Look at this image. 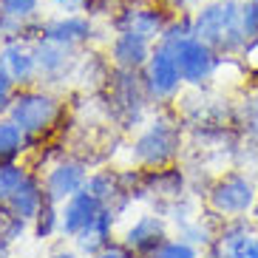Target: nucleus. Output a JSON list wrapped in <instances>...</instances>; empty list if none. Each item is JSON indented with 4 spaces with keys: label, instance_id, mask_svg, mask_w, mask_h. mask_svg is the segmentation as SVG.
<instances>
[{
    "label": "nucleus",
    "instance_id": "obj_16",
    "mask_svg": "<svg viewBox=\"0 0 258 258\" xmlns=\"http://www.w3.org/2000/svg\"><path fill=\"white\" fill-rule=\"evenodd\" d=\"M105 51L111 57L114 69H125V71H142L148 57L153 51V43L137 31H114L105 43Z\"/></svg>",
    "mask_w": 258,
    "mask_h": 258
},
{
    "label": "nucleus",
    "instance_id": "obj_36",
    "mask_svg": "<svg viewBox=\"0 0 258 258\" xmlns=\"http://www.w3.org/2000/svg\"><path fill=\"white\" fill-rule=\"evenodd\" d=\"M250 219L255 221V227H258V202H255V207H252V213H250Z\"/></svg>",
    "mask_w": 258,
    "mask_h": 258
},
{
    "label": "nucleus",
    "instance_id": "obj_3",
    "mask_svg": "<svg viewBox=\"0 0 258 258\" xmlns=\"http://www.w3.org/2000/svg\"><path fill=\"white\" fill-rule=\"evenodd\" d=\"M97 97L102 99L105 116L116 134H137L145 122L151 119L153 111H156L148 91H145L142 71L114 69L105 91L97 94Z\"/></svg>",
    "mask_w": 258,
    "mask_h": 258
},
{
    "label": "nucleus",
    "instance_id": "obj_26",
    "mask_svg": "<svg viewBox=\"0 0 258 258\" xmlns=\"http://www.w3.org/2000/svg\"><path fill=\"white\" fill-rule=\"evenodd\" d=\"M202 255V250H199L196 244H190V241H184L182 235H167L165 241L153 250V255L151 258H199Z\"/></svg>",
    "mask_w": 258,
    "mask_h": 258
},
{
    "label": "nucleus",
    "instance_id": "obj_12",
    "mask_svg": "<svg viewBox=\"0 0 258 258\" xmlns=\"http://www.w3.org/2000/svg\"><path fill=\"white\" fill-rule=\"evenodd\" d=\"M34 57H37L40 85H48V88L57 91V85H69L71 83L80 51L62 46V43H54V40L40 37V40H34Z\"/></svg>",
    "mask_w": 258,
    "mask_h": 258
},
{
    "label": "nucleus",
    "instance_id": "obj_11",
    "mask_svg": "<svg viewBox=\"0 0 258 258\" xmlns=\"http://www.w3.org/2000/svg\"><path fill=\"white\" fill-rule=\"evenodd\" d=\"M167 235H173L170 233V221H167L159 210L151 207V210L134 216V219L119 230V241L125 244L131 252H137L139 258H151L153 250L165 241Z\"/></svg>",
    "mask_w": 258,
    "mask_h": 258
},
{
    "label": "nucleus",
    "instance_id": "obj_13",
    "mask_svg": "<svg viewBox=\"0 0 258 258\" xmlns=\"http://www.w3.org/2000/svg\"><path fill=\"white\" fill-rule=\"evenodd\" d=\"M255 233H258V227L250 216H244V219H224V221H219L216 235H213L210 247L205 250V255L207 258H247Z\"/></svg>",
    "mask_w": 258,
    "mask_h": 258
},
{
    "label": "nucleus",
    "instance_id": "obj_33",
    "mask_svg": "<svg viewBox=\"0 0 258 258\" xmlns=\"http://www.w3.org/2000/svg\"><path fill=\"white\" fill-rule=\"evenodd\" d=\"M46 258H85L83 252H77L74 247H57V250H51Z\"/></svg>",
    "mask_w": 258,
    "mask_h": 258
},
{
    "label": "nucleus",
    "instance_id": "obj_20",
    "mask_svg": "<svg viewBox=\"0 0 258 258\" xmlns=\"http://www.w3.org/2000/svg\"><path fill=\"white\" fill-rule=\"evenodd\" d=\"M46 184H43V173H37V170H29V176H26L23 182L17 184V190L9 196L6 205L12 207L15 213H20V216H26V219H34L37 216V210L43 205H46Z\"/></svg>",
    "mask_w": 258,
    "mask_h": 258
},
{
    "label": "nucleus",
    "instance_id": "obj_4",
    "mask_svg": "<svg viewBox=\"0 0 258 258\" xmlns=\"http://www.w3.org/2000/svg\"><path fill=\"white\" fill-rule=\"evenodd\" d=\"M9 116L20 125V131L29 139L46 142V139L60 134L66 102H62L60 91H54L48 85H26V88H17Z\"/></svg>",
    "mask_w": 258,
    "mask_h": 258
},
{
    "label": "nucleus",
    "instance_id": "obj_19",
    "mask_svg": "<svg viewBox=\"0 0 258 258\" xmlns=\"http://www.w3.org/2000/svg\"><path fill=\"white\" fill-rule=\"evenodd\" d=\"M0 62H3V69L12 74V80L17 83V88H26V85H37L40 83L34 43H29V40H17V43L0 46Z\"/></svg>",
    "mask_w": 258,
    "mask_h": 258
},
{
    "label": "nucleus",
    "instance_id": "obj_32",
    "mask_svg": "<svg viewBox=\"0 0 258 258\" xmlns=\"http://www.w3.org/2000/svg\"><path fill=\"white\" fill-rule=\"evenodd\" d=\"M54 12H62V15H74V12H83L85 0H46Z\"/></svg>",
    "mask_w": 258,
    "mask_h": 258
},
{
    "label": "nucleus",
    "instance_id": "obj_27",
    "mask_svg": "<svg viewBox=\"0 0 258 258\" xmlns=\"http://www.w3.org/2000/svg\"><path fill=\"white\" fill-rule=\"evenodd\" d=\"M0 15L17 17V20H37L43 17V0H0Z\"/></svg>",
    "mask_w": 258,
    "mask_h": 258
},
{
    "label": "nucleus",
    "instance_id": "obj_15",
    "mask_svg": "<svg viewBox=\"0 0 258 258\" xmlns=\"http://www.w3.org/2000/svg\"><path fill=\"white\" fill-rule=\"evenodd\" d=\"M85 190L94 193V196L102 202V207L114 210L119 219H125V213L137 205V199L128 193V187L122 184V176H119V167L114 165H105V167H94L88 182H85Z\"/></svg>",
    "mask_w": 258,
    "mask_h": 258
},
{
    "label": "nucleus",
    "instance_id": "obj_8",
    "mask_svg": "<svg viewBox=\"0 0 258 258\" xmlns=\"http://www.w3.org/2000/svg\"><path fill=\"white\" fill-rule=\"evenodd\" d=\"M170 20H173V12L165 9L162 3H156V0H131L108 17L105 29L111 34L114 31H137L151 43H159Z\"/></svg>",
    "mask_w": 258,
    "mask_h": 258
},
{
    "label": "nucleus",
    "instance_id": "obj_37",
    "mask_svg": "<svg viewBox=\"0 0 258 258\" xmlns=\"http://www.w3.org/2000/svg\"><path fill=\"white\" fill-rule=\"evenodd\" d=\"M199 258H207V255H205V252H202V255H199Z\"/></svg>",
    "mask_w": 258,
    "mask_h": 258
},
{
    "label": "nucleus",
    "instance_id": "obj_24",
    "mask_svg": "<svg viewBox=\"0 0 258 258\" xmlns=\"http://www.w3.org/2000/svg\"><path fill=\"white\" fill-rule=\"evenodd\" d=\"M31 235V221L20 213H15L9 205H0V241L6 244H20Z\"/></svg>",
    "mask_w": 258,
    "mask_h": 258
},
{
    "label": "nucleus",
    "instance_id": "obj_35",
    "mask_svg": "<svg viewBox=\"0 0 258 258\" xmlns=\"http://www.w3.org/2000/svg\"><path fill=\"white\" fill-rule=\"evenodd\" d=\"M247 258H258V233H255V238H252V244H250V252H247Z\"/></svg>",
    "mask_w": 258,
    "mask_h": 258
},
{
    "label": "nucleus",
    "instance_id": "obj_29",
    "mask_svg": "<svg viewBox=\"0 0 258 258\" xmlns=\"http://www.w3.org/2000/svg\"><path fill=\"white\" fill-rule=\"evenodd\" d=\"M15 94H17V83L12 80V74L3 69V62H0V116L9 114V108L15 102Z\"/></svg>",
    "mask_w": 258,
    "mask_h": 258
},
{
    "label": "nucleus",
    "instance_id": "obj_14",
    "mask_svg": "<svg viewBox=\"0 0 258 258\" xmlns=\"http://www.w3.org/2000/svg\"><path fill=\"white\" fill-rule=\"evenodd\" d=\"M111 74H114V66H111L108 51L102 46H91V48H83L80 57H77L71 85H74L80 94H91V97H97V94L105 91Z\"/></svg>",
    "mask_w": 258,
    "mask_h": 258
},
{
    "label": "nucleus",
    "instance_id": "obj_1",
    "mask_svg": "<svg viewBox=\"0 0 258 258\" xmlns=\"http://www.w3.org/2000/svg\"><path fill=\"white\" fill-rule=\"evenodd\" d=\"M184 148H187V125L176 114V108H156L151 119L125 142V159L128 165L153 170L176 165Z\"/></svg>",
    "mask_w": 258,
    "mask_h": 258
},
{
    "label": "nucleus",
    "instance_id": "obj_23",
    "mask_svg": "<svg viewBox=\"0 0 258 258\" xmlns=\"http://www.w3.org/2000/svg\"><path fill=\"white\" fill-rule=\"evenodd\" d=\"M60 235V205L46 199V205L31 219V238L34 241H51Z\"/></svg>",
    "mask_w": 258,
    "mask_h": 258
},
{
    "label": "nucleus",
    "instance_id": "obj_28",
    "mask_svg": "<svg viewBox=\"0 0 258 258\" xmlns=\"http://www.w3.org/2000/svg\"><path fill=\"white\" fill-rule=\"evenodd\" d=\"M193 34V12H179V15H173V20L167 23L165 34L159 37V43H165V46H176L179 40L190 37Z\"/></svg>",
    "mask_w": 258,
    "mask_h": 258
},
{
    "label": "nucleus",
    "instance_id": "obj_18",
    "mask_svg": "<svg viewBox=\"0 0 258 258\" xmlns=\"http://www.w3.org/2000/svg\"><path fill=\"white\" fill-rule=\"evenodd\" d=\"M99 210H102V202L94 193H88L85 187L80 193H74L71 199H66L60 205V238L71 241L80 230H85L97 219Z\"/></svg>",
    "mask_w": 258,
    "mask_h": 258
},
{
    "label": "nucleus",
    "instance_id": "obj_25",
    "mask_svg": "<svg viewBox=\"0 0 258 258\" xmlns=\"http://www.w3.org/2000/svg\"><path fill=\"white\" fill-rule=\"evenodd\" d=\"M29 170L31 167L26 159H0V205H6L17 184L29 176Z\"/></svg>",
    "mask_w": 258,
    "mask_h": 258
},
{
    "label": "nucleus",
    "instance_id": "obj_10",
    "mask_svg": "<svg viewBox=\"0 0 258 258\" xmlns=\"http://www.w3.org/2000/svg\"><path fill=\"white\" fill-rule=\"evenodd\" d=\"M94 165L80 153H66L62 159H57L48 170H43V184H46V196L57 205H62L66 199L85 187L88 176H91Z\"/></svg>",
    "mask_w": 258,
    "mask_h": 258
},
{
    "label": "nucleus",
    "instance_id": "obj_21",
    "mask_svg": "<svg viewBox=\"0 0 258 258\" xmlns=\"http://www.w3.org/2000/svg\"><path fill=\"white\" fill-rule=\"evenodd\" d=\"M235 128L258 145V85L244 88L235 99Z\"/></svg>",
    "mask_w": 258,
    "mask_h": 258
},
{
    "label": "nucleus",
    "instance_id": "obj_34",
    "mask_svg": "<svg viewBox=\"0 0 258 258\" xmlns=\"http://www.w3.org/2000/svg\"><path fill=\"white\" fill-rule=\"evenodd\" d=\"M0 258H15V247L6 241H0Z\"/></svg>",
    "mask_w": 258,
    "mask_h": 258
},
{
    "label": "nucleus",
    "instance_id": "obj_6",
    "mask_svg": "<svg viewBox=\"0 0 258 258\" xmlns=\"http://www.w3.org/2000/svg\"><path fill=\"white\" fill-rule=\"evenodd\" d=\"M142 83L153 108H176V102L187 85L182 80L173 48L165 46V43H153V51L142 69Z\"/></svg>",
    "mask_w": 258,
    "mask_h": 258
},
{
    "label": "nucleus",
    "instance_id": "obj_17",
    "mask_svg": "<svg viewBox=\"0 0 258 258\" xmlns=\"http://www.w3.org/2000/svg\"><path fill=\"white\" fill-rule=\"evenodd\" d=\"M119 216H116L114 210H108V207H102V210L97 213V219L88 224L85 230H80V233L71 238V244H74L77 252H83L85 258L97 255V252H102L105 247H111V244L119 238Z\"/></svg>",
    "mask_w": 258,
    "mask_h": 258
},
{
    "label": "nucleus",
    "instance_id": "obj_31",
    "mask_svg": "<svg viewBox=\"0 0 258 258\" xmlns=\"http://www.w3.org/2000/svg\"><path fill=\"white\" fill-rule=\"evenodd\" d=\"M91 258H139V255H137V252H131L128 247H125L119 238H116L111 247H105L102 252H97V255H91Z\"/></svg>",
    "mask_w": 258,
    "mask_h": 258
},
{
    "label": "nucleus",
    "instance_id": "obj_5",
    "mask_svg": "<svg viewBox=\"0 0 258 258\" xmlns=\"http://www.w3.org/2000/svg\"><path fill=\"white\" fill-rule=\"evenodd\" d=\"M258 202V173L247 167H227L210 179V187L205 190V210L224 219H244L250 216Z\"/></svg>",
    "mask_w": 258,
    "mask_h": 258
},
{
    "label": "nucleus",
    "instance_id": "obj_9",
    "mask_svg": "<svg viewBox=\"0 0 258 258\" xmlns=\"http://www.w3.org/2000/svg\"><path fill=\"white\" fill-rule=\"evenodd\" d=\"M99 34H102V29L85 12H74V15L57 12V15L43 17V37L54 40V43H62V46H69V48H77V51L91 48V46L105 48L108 40H102Z\"/></svg>",
    "mask_w": 258,
    "mask_h": 258
},
{
    "label": "nucleus",
    "instance_id": "obj_7",
    "mask_svg": "<svg viewBox=\"0 0 258 258\" xmlns=\"http://www.w3.org/2000/svg\"><path fill=\"white\" fill-rule=\"evenodd\" d=\"M170 48L176 54V62H179V71H182V80L187 88H213V83L224 71V60L227 57H221L216 48H210L196 34L179 40Z\"/></svg>",
    "mask_w": 258,
    "mask_h": 258
},
{
    "label": "nucleus",
    "instance_id": "obj_22",
    "mask_svg": "<svg viewBox=\"0 0 258 258\" xmlns=\"http://www.w3.org/2000/svg\"><path fill=\"white\" fill-rule=\"evenodd\" d=\"M29 156V137L9 114L0 116V159H26Z\"/></svg>",
    "mask_w": 258,
    "mask_h": 258
},
{
    "label": "nucleus",
    "instance_id": "obj_30",
    "mask_svg": "<svg viewBox=\"0 0 258 258\" xmlns=\"http://www.w3.org/2000/svg\"><path fill=\"white\" fill-rule=\"evenodd\" d=\"M244 31L247 40H258V0H244Z\"/></svg>",
    "mask_w": 258,
    "mask_h": 258
},
{
    "label": "nucleus",
    "instance_id": "obj_2",
    "mask_svg": "<svg viewBox=\"0 0 258 258\" xmlns=\"http://www.w3.org/2000/svg\"><path fill=\"white\" fill-rule=\"evenodd\" d=\"M193 34L221 57H241L247 48L244 0H202L193 9Z\"/></svg>",
    "mask_w": 258,
    "mask_h": 258
}]
</instances>
